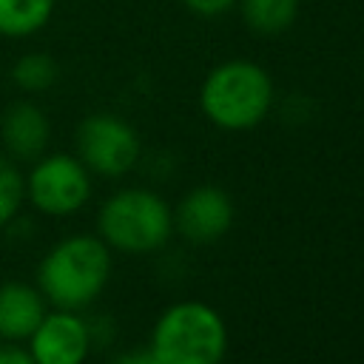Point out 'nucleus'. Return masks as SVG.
<instances>
[{"label": "nucleus", "instance_id": "1", "mask_svg": "<svg viewBox=\"0 0 364 364\" xmlns=\"http://www.w3.org/2000/svg\"><path fill=\"white\" fill-rule=\"evenodd\" d=\"M111 276V250L97 236H68L57 242L37 267V290L60 310L91 304Z\"/></svg>", "mask_w": 364, "mask_h": 364}, {"label": "nucleus", "instance_id": "2", "mask_svg": "<svg viewBox=\"0 0 364 364\" xmlns=\"http://www.w3.org/2000/svg\"><path fill=\"white\" fill-rule=\"evenodd\" d=\"M205 117L225 131H247L264 119L273 102V82L267 71L247 60H228L216 65L199 94Z\"/></svg>", "mask_w": 364, "mask_h": 364}, {"label": "nucleus", "instance_id": "3", "mask_svg": "<svg viewBox=\"0 0 364 364\" xmlns=\"http://www.w3.org/2000/svg\"><path fill=\"white\" fill-rule=\"evenodd\" d=\"M151 350L162 364H219L228 350V330L213 307L179 301L159 316Z\"/></svg>", "mask_w": 364, "mask_h": 364}, {"label": "nucleus", "instance_id": "4", "mask_svg": "<svg viewBox=\"0 0 364 364\" xmlns=\"http://www.w3.org/2000/svg\"><path fill=\"white\" fill-rule=\"evenodd\" d=\"M100 239L122 253H151L162 247L173 230V216L162 196L128 188L105 199L97 216Z\"/></svg>", "mask_w": 364, "mask_h": 364}, {"label": "nucleus", "instance_id": "5", "mask_svg": "<svg viewBox=\"0 0 364 364\" xmlns=\"http://www.w3.org/2000/svg\"><path fill=\"white\" fill-rule=\"evenodd\" d=\"M26 199L46 216H68L77 213L91 196L88 168L68 154L43 156L31 173L23 179Z\"/></svg>", "mask_w": 364, "mask_h": 364}, {"label": "nucleus", "instance_id": "6", "mask_svg": "<svg viewBox=\"0 0 364 364\" xmlns=\"http://www.w3.org/2000/svg\"><path fill=\"white\" fill-rule=\"evenodd\" d=\"M77 159L102 176H122L136 165L139 136L114 114H91L77 128Z\"/></svg>", "mask_w": 364, "mask_h": 364}, {"label": "nucleus", "instance_id": "7", "mask_svg": "<svg viewBox=\"0 0 364 364\" xmlns=\"http://www.w3.org/2000/svg\"><path fill=\"white\" fill-rule=\"evenodd\" d=\"M34 364H82L91 350V330L74 310L46 313L26 338Z\"/></svg>", "mask_w": 364, "mask_h": 364}, {"label": "nucleus", "instance_id": "8", "mask_svg": "<svg viewBox=\"0 0 364 364\" xmlns=\"http://www.w3.org/2000/svg\"><path fill=\"white\" fill-rule=\"evenodd\" d=\"M173 222L182 230V236H188L191 242H213L225 236L228 228L233 225V202L225 191L213 185H202L193 188L179 202Z\"/></svg>", "mask_w": 364, "mask_h": 364}, {"label": "nucleus", "instance_id": "9", "mask_svg": "<svg viewBox=\"0 0 364 364\" xmlns=\"http://www.w3.org/2000/svg\"><path fill=\"white\" fill-rule=\"evenodd\" d=\"M46 316V299L37 287L23 282L0 284V338L26 341Z\"/></svg>", "mask_w": 364, "mask_h": 364}, {"label": "nucleus", "instance_id": "10", "mask_svg": "<svg viewBox=\"0 0 364 364\" xmlns=\"http://www.w3.org/2000/svg\"><path fill=\"white\" fill-rule=\"evenodd\" d=\"M48 142V119L31 102H14L3 117V145L17 159H34Z\"/></svg>", "mask_w": 364, "mask_h": 364}, {"label": "nucleus", "instance_id": "11", "mask_svg": "<svg viewBox=\"0 0 364 364\" xmlns=\"http://www.w3.org/2000/svg\"><path fill=\"white\" fill-rule=\"evenodd\" d=\"M242 6V20L264 37L282 34L284 28L293 26L299 14V0H239Z\"/></svg>", "mask_w": 364, "mask_h": 364}, {"label": "nucleus", "instance_id": "12", "mask_svg": "<svg viewBox=\"0 0 364 364\" xmlns=\"http://www.w3.org/2000/svg\"><path fill=\"white\" fill-rule=\"evenodd\" d=\"M54 0H0V34L26 37L46 26Z\"/></svg>", "mask_w": 364, "mask_h": 364}, {"label": "nucleus", "instance_id": "13", "mask_svg": "<svg viewBox=\"0 0 364 364\" xmlns=\"http://www.w3.org/2000/svg\"><path fill=\"white\" fill-rule=\"evenodd\" d=\"M23 199H26L23 176H20L17 165L0 154V230L17 216Z\"/></svg>", "mask_w": 364, "mask_h": 364}, {"label": "nucleus", "instance_id": "14", "mask_svg": "<svg viewBox=\"0 0 364 364\" xmlns=\"http://www.w3.org/2000/svg\"><path fill=\"white\" fill-rule=\"evenodd\" d=\"M57 80V63L48 54H26L14 65V82L26 91H43L54 85Z\"/></svg>", "mask_w": 364, "mask_h": 364}, {"label": "nucleus", "instance_id": "15", "mask_svg": "<svg viewBox=\"0 0 364 364\" xmlns=\"http://www.w3.org/2000/svg\"><path fill=\"white\" fill-rule=\"evenodd\" d=\"M193 14H202V17H219L222 11H228L236 0H182Z\"/></svg>", "mask_w": 364, "mask_h": 364}, {"label": "nucleus", "instance_id": "16", "mask_svg": "<svg viewBox=\"0 0 364 364\" xmlns=\"http://www.w3.org/2000/svg\"><path fill=\"white\" fill-rule=\"evenodd\" d=\"M0 364H34V358L17 341H6L0 344Z\"/></svg>", "mask_w": 364, "mask_h": 364}, {"label": "nucleus", "instance_id": "17", "mask_svg": "<svg viewBox=\"0 0 364 364\" xmlns=\"http://www.w3.org/2000/svg\"><path fill=\"white\" fill-rule=\"evenodd\" d=\"M114 364H162L159 358H156V353L148 347V350H134V353H125V355H119Z\"/></svg>", "mask_w": 364, "mask_h": 364}]
</instances>
